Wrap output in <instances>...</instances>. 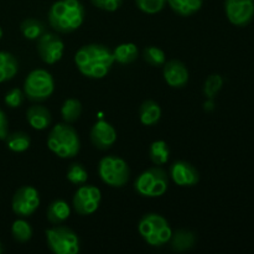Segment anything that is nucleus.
Wrapping results in <instances>:
<instances>
[{
	"label": "nucleus",
	"instance_id": "nucleus-1",
	"mask_svg": "<svg viewBox=\"0 0 254 254\" xmlns=\"http://www.w3.org/2000/svg\"><path fill=\"white\" fill-rule=\"evenodd\" d=\"M74 64L87 78L101 79L109 73L114 59L111 49L102 44H88L79 47L74 55Z\"/></svg>",
	"mask_w": 254,
	"mask_h": 254
},
{
	"label": "nucleus",
	"instance_id": "nucleus-2",
	"mask_svg": "<svg viewBox=\"0 0 254 254\" xmlns=\"http://www.w3.org/2000/svg\"><path fill=\"white\" fill-rule=\"evenodd\" d=\"M84 6L79 0H57L49 10V24L60 34H69L82 26Z\"/></svg>",
	"mask_w": 254,
	"mask_h": 254
},
{
	"label": "nucleus",
	"instance_id": "nucleus-3",
	"mask_svg": "<svg viewBox=\"0 0 254 254\" xmlns=\"http://www.w3.org/2000/svg\"><path fill=\"white\" fill-rule=\"evenodd\" d=\"M47 146L61 159L74 158L81 149L78 133L69 123H59L51 129L47 136Z\"/></svg>",
	"mask_w": 254,
	"mask_h": 254
},
{
	"label": "nucleus",
	"instance_id": "nucleus-4",
	"mask_svg": "<svg viewBox=\"0 0 254 254\" xmlns=\"http://www.w3.org/2000/svg\"><path fill=\"white\" fill-rule=\"evenodd\" d=\"M139 235L151 247H163L170 241L173 228L164 216L159 213H146L138 225Z\"/></svg>",
	"mask_w": 254,
	"mask_h": 254
},
{
	"label": "nucleus",
	"instance_id": "nucleus-5",
	"mask_svg": "<svg viewBox=\"0 0 254 254\" xmlns=\"http://www.w3.org/2000/svg\"><path fill=\"white\" fill-rule=\"evenodd\" d=\"M134 189L143 197H161L169 189V176L159 166L146 169L135 179Z\"/></svg>",
	"mask_w": 254,
	"mask_h": 254
},
{
	"label": "nucleus",
	"instance_id": "nucleus-6",
	"mask_svg": "<svg viewBox=\"0 0 254 254\" xmlns=\"http://www.w3.org/2000/svg\"><path fill=\"white\" fill-rule=\"evenodd\" d=\"M98 175L104 184L111 188H123L129 180L130 169L121 156L107 155L99 160Z\"/></svg>",
	"mask_w": 254,
	"mask_h": 254
},
{
	"label": "nucleus",
	"instance_id": "nucleus-7",
	"mask_svg": "<svg viewBox=\"0 0 254 254\" xmlns=\"http://www.w3.org/2000/svg\"><path fill=\"white\" fill-rule=\"evenodd\" d=\"M46 241L55 254H77L81 250L77 233L72 228L62 226V223L46 230Z\"/></svg>",
	"mask_w": 254,
	"mask_h": 254
},
{
	"label": "nucleus",
	"instance_id": "nucleus-8",
	"mask_svg": "<svg viewBox=\"0 0 254 254\" xmlns=\"http://www.w3.org/2000/svg\"><path fill=\"white\" fill-rule=\"evenodd\" d=\"M55 91V81L52 74L44 68L30 72L24 82V93L30 101L42 102L52 96Z\"/></svg>",
	"mask_w": 254,
	"mask_h": 254
},
{
	"label": "nucleus",
	"instance_id": "nucleus-9",
	"mask_svg": "<svg viewBox=\"0 0 254 254\" xmlns=\"http://www.w3.org/2000/svg\"><path fill=\"white\" fill-rule=\"evenodd\" d=\"M102 201V192L93 185H79L74 192L72 206L79 216H91L99 208Z\"/></svg>",
	"mask_w": 254,
	"mask_h": 254
},
{
	"label": "nucleus",
	"instance_id": "nucleus-10",
	"mask_svg": "<svg viewBox=\"0 0 254 254\" xmlns=\"http://www.w3.org/2000/svg\"><path fill=\"white\" fill-rule=\"evenodd\" d=\"M40 206V193L34 186H22L12 196L11 207L15 215L29 217Z\"/></svg>",
	"mask_w": 254,
	"mask_h": 254
},
{
	"label": "nucleus",
	"instance_id": "nucleus-11",
	"mask_svg": "<svg viewBox=\"0 0 254 254\" xmlns=\"http://www.w3.org/2000/svg\"><path fill=\"white\" fill-rule=\"evenodd\" d=\"M37 54L40 59L47 64H55L62 59L64 52V44L57 34L45 32L37 39Z\"/></svg>",
	"mask_w": 254,
	"mask_h": 254
},
{
	"label": "nucleus",
	"instance_id": "nucleus-12",
	"mask_svg": "<svg viewBox=\"0 0 254 254\" xmlns=\"http://www.w3.org/2000/svg\"><path fill=\"white\" fill-rule=\"evenodd\" d=\"M225 11L231 24L246 26L254 16V0H226Z\"/></svg>",
	"mask_w": 254,
	"mask_h": 254
},
{
	"label": "nucleus",
	"instance_id": "nucleus-13",
	"mask_svg": "<svg viewBox=\"0 0 254 254\" xmlns=\"http://www.w3.org/2000/svg\"><path fill=\"white\" fill-rule=\"evenodd\" d=\"M170 176L174 183L181 188H191L200 181L197 169L185 160H178L170 166Z\"/></svg>",
	"mask_w": 254,
	"mask_h": 254
},
{
	"label": "nucleus",
	"instance_id": "nucleus-14",
	"mask_svg": "<svg viewBox=\"0 0 254 254\" xmlns=\"http://www.w3.org/2000/svg\"><path fill=\"white\" fill-rule=\"evenodd\" d=\"M92 144L99 150H108L116 144L117 130L107 121H98L93 124L89 134Z\"/></svg>",
	"mask_w": 254,
	"mask_h": 254
},
{
	"label": "nucleus",
	"instance_id": "nucleus-15",
	"mask_svg": "<svg viewBox=\"0 0 254 254\" xmlns=\"http://www.w3.org/2000/svg\"><path fill=\"white\" fill-rule=\"evenodd\" d=\"M163 76L166 83L173 88H184L189 83V69L179 60H170L163 66Z\"/></svg>",
	"mask_w": 254,
	"mask_h": 254
},
{
	"label": "nucleus",
	"instance_id": "nucleus-16",
	"mask_svg": "<svg viewBox=\"0 0 254 254\" xmlns=\"http://www.w3.org/2000/svg\"><path fill=\"white\" fill-rule=\"evenodd\" d=\"M26 119L31 128L36 129V130H44V129L49 128V126L51 124L52 116L51 112L46 107L36 104V106H31L27 108Z\"/></svg>",
	"mask_w": 254,
	"mask_h": 254
},
{
	"label": "nucleus",
	"instance_id": "nucleus-17",
	"mask_svg": "<svg viewBox=\"0 0 254 254\" xmlns=\"http://www.w3.org/2000/svg\"><path fill=\"white\" fill-rule=\"evenodd\" d=\"M196 233L189 230H178L171 235L170 246L174 252H186L190 251L191 248L195 247L196 245Z\"/></svg>",
	"mask_w": 254,
	"mask_h": 254
},
{
	"label": "nucleus",
	"instance_id": "nucleus-18",
	"mask_svg": "<svg viewBox=\"0 0 254 254\" xmlns=\"http://www.w3.org/2000/svg\"><path fill=\"white\" fill-rule=\"evenodd\" d=\"M71 215V207L64 200H55L47 206L46 218L51 225H61L68 220Z\"/></svg>",
	"mask_w": 254,
	"mask_h": 254
},
{
	"label": "nucleus",
	"instance_id": "nucleus-19",
	"mask_svg": "<svg viewBox=\"0 0 254 254\" xmlns=\"http://www.w3.org/2000/svg\"><path fill=\"white\" fill-rule=\"evenodd\" d=\"M161 118V108L158 102L153 99H146L139 108V119L141 124L146 127L155 126Z\"/></svg>",
	"mask_w": 254,
	"mask_h": 254
},
{
	"label": "nucleus",
	"instance_id": "nucleus-20",
	"mask_svg": "<svg viewBox=\"0 0 254 254\" xmlns=\"http://www.w3.org/2000/svg\"><path fill=\"white\" fill-rule=\"evenodd\" d=\"M19 71V61L12 54L0 51V83L10 81Z\"/></svg>",
	"mask_w": 254,
	"mask_h": 254
},
{
	"label": "nucleus",
	"instance_id": "nucleus-21",
	"mask_svg": "<svg viewBox=\"0 0 254 254\" xmlns=\"http://www.w3.org/2000/svg\"><path fill=\"white\" fill-rule=\"evenodd\" d=\"M169 6L179 16H192L203 5V0H168Z\"/></svg>",
	"mask_w": 254,
	"mask_h": 254
},
{
	"label": "nucleus",
	"instance_id": "nucleus-22",
	"mask_svg": "<svg viewBox=\"0 0 254 254\" xmlns=\"http://www.w3.org/2000/svg\"><path fill=\"white\" fill-rule=\"evenodd\" d=\"M113 54L114 62H118L119 64H133L138 59V47L133 42H124L118 45L116 49L112 51Z\"/></svg>",
	"mask_w": 254,
	"mask_h": 254
},
{
	"label": "nucleus",
	"instance_id": "nucleus-23",
	"mask_svg": "<svg viewBox=\"0 0 254 254\" xmlns=\"http://www.w3.org/2000/svg\"><path fill=\"white\" fill-rule=\"evenodd\" d=\"M20 30H21L25 39L37 40L46 32V25H45L41 20L29 17V19H25L24 21L21 22Z\"/></svg>",
	"mask_w": 254,
	"mask_h": 254
},
{
	"label": "nucleus",
	"instance_id": "nucleus-24",
	"mask_svg": "<svg viewBox=\"0 0 254 254\" xmlns=\"http://www.w3.org/2000/svg\"><path fill=\"white\" fill-rule=\"evenodd\" d=\"M5 140H6L7 149L14 153H24L31 145V138L25 131H15L10 135L7 134Z\"/></svg>",
	"mask_w": 254,
	"mask_h": 254
},
{
	"label": "nucleus",
	"instance_id": "nucleus-25",
	"mask_svg": "<svg viewBox=\"0 0 254 254\" xmlns=\"http://www.w3.org/2000/svg\"><path fill=\"white\" fill-rule=\"evenodd\" d=\"M149 158L155 165H164L170 158V149L165 140H155L149 148Z\"/></svg>",
	"mask_w": 254,
	"mask_h": 254
},
{
	"label": "nucleus",
	"instance_id": "nucleus-26",
	"mask_svg": "<svg viewBox=\"0 0 254 254\" xmlns=\"http://www.w3.org/2000/svg\"><path fill=\"white\" fill-rule=\"evenodd\" d=\"M82 113V103L77 98H67L61 107V116L66 123L78 121Z\"/></svg>",
	"mask_w": 254,
	"mask_h": 254
},
{
	"label": "nucleus",
	"instance_id": "nucleus-27",
	"mask_svg": "<svg viewBox=\"0 0 254 254\" xmlns=\"http://www.w3.org/2000/svg\"><path fill=\"white\" fill-rule=\"evenodd\" d=\"M143 59L153 67H163L166 62V55L163 49L158 46H146L143 50Z\"/></svg>",
	"mask_w": 254,
	"mask_h": 254
},
{
	"label": "nucleus",
	"instance_id": "nucleus-28",
	"mask_svg": "<svg viewBox=\"0 0 254 254\" xmlns=\"http://www.w3.org/2000/svg\"><path fill=\"white\" fill-rule=\"evenodd\" d=\"M66 178L73 185H83L88 180V171L83 164L73 163L67 169Z\"/></svg>",
	"mask_w": 254,
	"mask_h": 254
},
{
	"label": "nucleus",
	"instance_id": "nucleus-29",
	"mask_svg": "<svg viewBox=\"0 0 254 254\" xmlns=\"http://www.w3.org/2000/svg\"><path fill=\"white\" fill-rule=\"evenodd\" d=\"M11 235L15 241L20 243H25L31 240L32 227L25 220H16L11 226Z\"/></svg>",
	"mask_w": 254,
	"mask_h": 254
},
{
	"label": "nucleus",
	"instance_id": "nucleus-30",
	"mask_svg": "<svg viewBox=\"0 0 254 254\" xmlns=\"http://www.w3.org/2000/svg\"><path fill=\"white\" fill-rule=\"evenodd\" d=\"M166 4H168V0H135L138 9L149 15L160 12Z\"/></svg>",
	"mask_w": 254,
	"mask_h": 254
},
{
	"label": "nucleus",
	"instance_id": "nucleus-31",
	"mask_svg": "<svg viewBox=\"0 0 254 254\" xmlns=\"http://www.w3.org/2000/svg\"><path fill=\"white\" fill-rule=\"evenodd\" d=\"M223 84V78L220 74H211L208 76V78L206 79L205 86H203V93L207 97L208 99H213L216 97V94L220 92V89L222 88Z\"/></svg>",
	"mask_w": 254,
	"mask_h": 254
},
{
	"label": "nucleus",
	"instance_id": "nucleus-32",
	"mask_svg": "<svg viewBox=\"0 0 254 254\" xmlns=\"http://www.w3.org/2000/svg\"><path fill=\"white\" fill-rule=\"evenodd\" d=\"M25 98V93L19 88H12L5 94L4 102L7 107L10 108H17L22 104Z\"/></svg>",
	"mask_w": 254,
	"mask_h": 254
},
{
	"label": "nucleus",
	"instance_id": "nucleus-33",
	"mask_svg": "<svg viewBox=\"0 0 254 254\" xmlns=\"http://www.w3.org/2000/svg\"><path fill=\"white\" fill-rule=\"evenodd\" d=\"M92 4L98 9L104 10V11L113 12L117 11L123 4V0H91Z\"/></svg>",
	"mask_w": 254,
	"mask_h": 254
},
{
	"label": "nucleus",
	"instance_id": "nucleus-34",
	"mask_svg": "<svg viewBox=\"0 0 254 254\" xmlns=\"http://www.w3.org/2000/svg\"><path fill=\"white\" fill-rule=\"evenodd\" d=\"M7 130H9V123L4 112L0 109V140H4L7 136Z\"/></svg>",
	"mask_w": 254,
	"mask_h": 254
},
{
	"label": "nucleus",
	"instance_id": "nucleus-35",
	"mask_svg": "<svg viewBox=\"0 0 254 254\" xmlns=\"http://www.w3.org/2000/svg\"><path fill=\"white\" fill-rule=\"evenodd\" d=\"M1 37H2V30L1 27H0V40H1Z\"/></svg>",
	"mask_w": 254,
	"mask_h": 254
},
{
	"label": "nucleus",
	"instance_id": "nucleus-36",
	"mask_svg": "<svg viewBox=\"0 0 254 254\" xmlns=\"http://www.w3.org/2000/svg\"><path fill=\"white\" fill-rule=\"evenodd\" d=\"M2 251H4V248H2V245H1V243H0V253H1Z\"/></svg>",
	"mask_w": 254,
	"mask_h": 254
}]
</instances>
